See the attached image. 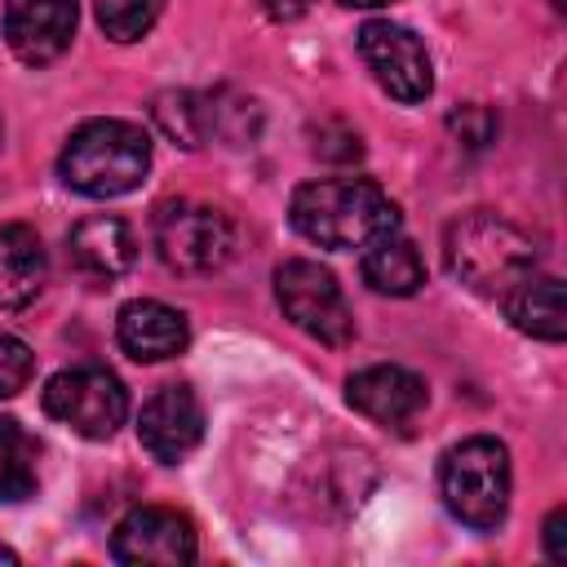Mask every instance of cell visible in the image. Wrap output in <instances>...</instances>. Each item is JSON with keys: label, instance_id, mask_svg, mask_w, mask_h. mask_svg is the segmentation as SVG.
Returning a JSON list of instances; mask_svg holds the SVG:
<instances>
[{"label": "cell", "instance_id": "cell-18", "mask_svg": "<svg viewBox=\"0 0 567 567\" xmlns=\"http://www.w3.org/2000/svg\"><path fill=\"white\" fill-rule=\"evenodd\" d=\"M151 115L159 124V133L186 151L204 146L213 137V106L204 93H190V89H164L155 102H151Z\"/></svg>", "mask_w": 567, "mask_h": 567}, {"label": "cell", "instance_id": "cell-4", "mask_svg": "<svg viewBox=\"0 0 567 567\" xmlns=\"http://www.w3.org/2000/svg\"><path fill=\"white\" fill-rule=\"evenodd\" d=\"M509 483H514L509 452H505V443H496L487 434L456 443L439 465L443 505L452 509V518H461L474 532H492L505 523Z\"/></svg>", "mask_w": 567, "mask_h": 567}, {"label": "cell", "instance_id": "cell-14", "mask_svg": "<svg viewBox=\"0 0 567 567\" xmlns=\"http://www.w3.org/2000/svg\"><path fill=\"white\" fill-rule=\"evenodd\" d=\"M66 257L80 275L89 279H120L124 270H133L137 261V239L133 226L115 213H97L71 226L66 235Z\"/></svg>", "mask_w": 567, "mask_h": 567}, {"label": "cell", "instance_id": "cell-22", "mask_svg": "<svg viewBox=\"0 0 567 567\" xmlns=\"http://www.w3.org/2000/svg\"><path fill=\"white\" fill-rule=\"evenodd\" d=\"M31 372H35L31 346L18 341V337H9V332H0V399H13L31 381Z\"/></svg>", "mask_w": 567, "mask_h": 567}, {"label": "cell", "instance_id": "cell-16", "mask_svg": "<svg viewBox=\"0 0 567 567\" xmlns=\"http://www.w3.org/2000/svg\"><path fill=\"white\" fill-rule=\"evenodd\" d=\"M44 248L40 235L22 221H4L0 226V310H18L27 301H35V292L44 288Z\"/></svg>", "mask_w": 567, "mask_h": 567}, {"label": "cell", "instance_id": "cell-25", "mask_svg": "<svg viewBox=\"0 0 567 567\" xmlns=\"http://www.w3.org/2000/svg\"><path fill=\"white\" fill-rule=\"evenodd\" d=\"M275 22H297L306 9H310V0H257Z\"/></svg>", "mask_w": 567, "mask_h": 567}, {"label": "cell", "instance_id": "cell-19", "mask_svg": "<svg viewBox=\"0 0 567 567\" xmlns=\"http://www.w3.org/2000/svg\"><path fill=\"white\" fill-rule=\"evenodd\" d=\"M35 456H40V443L22 430V421L0 416V505H18L35 496L40 487Z\"/></svg>", "mask_w": 567, "mask_h": 567}, {"label": "cell", "instance_id": "cell-12", "mask_svg": "<svg viewBox=\"0 0 567 567\" xmlns=\"http://www.w3.org/2000/svg\"><path fill=\"white\" fill-rule=\"evenodd\" d=\"M346 399L354 412L385 430H408L425 412V381L399 363H372L346 381Z\"/></svg>", "mask_w": 567, "mask_h": 567}, {"label": "cell", "instance_id": "cell-7", "mask_svg": "<svg viewBox=\"0 0 567 567\" xmlns=\"http://www.w3.org/2000/svg\"><path fill=\"white\" fill-rule=\"evenodd\" d=\"M275 297L284 315L323 346H350L354 341V315L346 306V292L332 270L306 257H288L275 270Z\"/></svg>", "mask_w": 567, "mask_h": 567}, {"label": "cell", "instance_id": "cell-11", "mask_svg": "<svg viewBox=\"0 0 567 567\" xmlns=\"http://www.w3.org/2000/svg\"><path fill=\"white\" fill-rule=\"evenodd\" d=\"M137 439L159 465L186 461L204 439V403L190 385H164L142 403Z\"/></svg>", "mask_w": 567, "mask_h": 567}, {"label": "cell", "instance_id": "cell-9", "mask_svg": "<svg viewBox=\"0 0 567 567\" xmlns=\"http://www.w3.org/2000/svg\"><path fill=\"white\" fill-rule=\"evenodd\" d=\"M195 549L190 518L168 505H137L111 532V558L128 567H186Z\"/></svg>", "mask_w": 567, "mask_h": 567}, {"label": "cell", "instance_id": "cell-27", "mask_svg": "<svg viewBox=\"0 0 567 567\" xmlns=\"http://www.w3.org/2000/svg\"><path fill=\"white\" fill-rule=\"evenodd\" d=\"M0 563H18V554H13V549H4V545H0Z\"/></svg>", "mask_w": 567, "mask_h": 567}, {"label": "cell", "instance_id": "cell-24", "mask_svg": "<svg viewBox=\"0 0 567 567\" xmlns=\"http://www.w3.org/2000/svg\"><path fill=\"white\" fill-rule=\"evenodd\" d=\"M545 554L554 563H567V509L563 505L549 509V518H545Z\"/></svg>", "mask_w": 567, "mask_h": 567}, {"label": "cell", "instance_id": "cell-1", "mask_svg": "<svg viewBox=\"0 0 567 567\" xmlns=\"http://www.w3.org/2000/svg\"><path fill=\"white\" fill-rule=\"evenodd\" d=\"M292 230L319 248L346 252L399 230V204L372 177H319L292 190Z\"/></svg>", "mask_w": 567, "mask_h": 567}, {"label": "cell", "instance_id": "cell-26", "mask_svg": "<svg viewBox=\"0 0 567 567\" xmlns=\"http://www.w3.org/2000/svg\"><path fill=\"white\" fill-rule=\"evenodd\" d=\"M346 9H381V4H390V0H341Z\"/></svg>", "mask_w": 567, "mask_h": 567}, {"label": "cell", "instance_id": "cell-21", "mask_svg": "<svg viewBox=\"0 0 567 567\" xmlns=\"http://www.w3.org/2000/svg\"><path fill=\"white\" fill-rule=\"evenodd\" d=\"M310 137H315V142H310V151H315L319 159H328V164H354V159L363 155L359 133H354L350 124H341V120H323Z\"/></svg>", "mask_w": 567, "mask_h": 567}, {"label": "cell", "instance_id": "cell-2", "mask_svg": "<svg viewBox=\"0 0 567 567\" xmlns=\"http://www.w3.org/2000/svg\"><path fill=\"white\" fill-rule=\"evenodd\" d=\"M443 261L452 279H461L478 297H505L523 275L536 270L540 248L527 230L505 221L501 213L474 208L456 217L443 235Z\"/></svg>", "mask_w": 567, "mask_h": 567}, {"label": "cell", "instance_id": "cell-5", "mask_svg": "<svg viewBox=\"0 0 567 567\" xmlns=\"http://www.w3.org/2000/svg\"><path fill=\"white\" fill-rule=\"evenodd\" d=\"M155 252L177 275H208L235 252V221L199 199H164L155 208Z\"/></svg>", "mask_w": 567, "mask_h": 567}, {"label": "cell", "instance_id": "cell-17", "mask_svg": "<svg viewBox=\"0 0 567 567\" xmlns=\"http://www.w3.org/2000/svg\"><path fill=\"white\" fill-rule=\"evenodd\" d=\"M363 284L381 297H412L425 284V261H421L416 244L394 230L372 239L363 252Z\"/></svg>", "mask_w": 567, "mask_h": 567}, {"label": "cell", "instance_id": "cell-6", "mask_svg": "<svg viewBox=\"0 0 567 567\" xmlns=\"http://www.w3.org/2000/svg\"><path fill=\"white\" fill-rule=\"evenodd\" d=\"M44 412L80 439H111L128 416V390L111 368H62L44 381Z\"/></svg>", "mask_w": 567, "mask_h": 567}, {"label": "cell", "instance_id": "cell-3", "mask_svg": "<svg viewBox=\"0 0 567 567\" xmlns=\"http://www.w3.org/2000/svg\"><path fill=\"white\" fill-rule=\"evenodd\" d=\"M146 168H151V137L133 120H89L66 137L58 155L62 182L89 199H115L137 190Z\"/></svg>", "mask_w": 567, "mask_h": 567}, {"label": "cell", "instance_id": "cell-10", "mask_svg": "<svg viewBox=\"0 0 567 567\" xmlns=\"http://www.w3.org/2000/svg\"><path fill=\"white\" fill-rule=\"evenodd\" d=\"M80 4L75 0H9L4 4V44L27 66L58 62L75 40Z\"/></svg>", "mask_w": 567, "mask_h": 567}, {"label": "cell", "instance_id": "cell-20", "mask_svg": "<svg viewBox=\"0 0 567 567\" xmlns=\"http://www.w3.org/2000/svg\"><path fill=\"white\" fill-rule=\"evenodd\" d=\"M159 9H164V0H97V4H93L97 27H102L115 44L142 40V35L155 27Z\"/></svg>", "mask_w": 567, "mask_h": 567}, {"label": "cell", "instance_id": "cell-15", "mask_svg": "<svg viewBox=\"0 0 567 567\" xmlns=\"http://www.w3.org/2000/svg\"><path fill=\"white\" fill-rule=\"evenodd\" d=\"M505 315L518 332L536 341H563L567 337V306H563V279L558 275H523L505 297Z\"/></svg>", "mask_w": 567, "mask_h": 567}, {"label": "cell", "instance_id": "cell-13", "mask_svg": "<svg viewBox=\"0 0 567 567\" xmlns=\"http://www.w3.org/2000/svg\"><path fill=\"white\" fill-rule=\"evenodd\" d=\"M115 341L137 363H164V359H177L186 350L190 328H186L182 310H173L164 301H151V297H137V301H128L120 310Z\"/></svg>", "mask_w": 567, "mask_h": 567}, {"label": "cell", "instance_id": "cell-8", "mask_svg": "<svg viewBox=\"0 0 567 567\" xmlns=\"http://www.w3.org/2000/svg\"><path fill=\"white\" fill-rule=\"evenodd\" d=\"M359 58L368 62L372 80L394 97V102H425L434 93V66L416 31L372 18L359 27Z\"/></svg>", "mask_w": 567, "mask_h": 567}, {"label": "cell", "instance_id": "cell-23", "mask_svg": "<svg viewBox=\"0 0 567 567\" xmlns=\"http://www.w3.org/2000/svg\"><path fill=\"white\" fill-rule=\"evenodd\" d=\"M447 128L465 142V146H487L492 142V133H496V120H492V111L487 106H461V111H452L447 115Z\"/></svg>", "mask_w": 567, "mask_h": 567}]
</instances>
